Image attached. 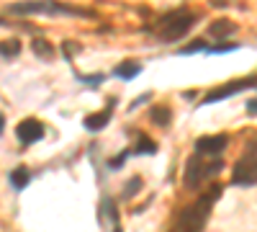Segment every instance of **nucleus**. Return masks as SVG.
I'll use <instances>...</instances> for the list:
<instances>
[{"label":"nucleus","mask_w":257,"mask_h":232,"mask_svg":"<svg viewBox=\"0 0 257 232\" xmlns=\"http://www.w3.org/2000/svg\"><path fill=\"white\" fill-rule=\"evenodd\" d=\"M44 124H41L39 119H24L18 126H16V137L21 144H36L41 137H44Z\"/></svg>","instance_id":"obj_8"},{"label":"nucleus","mask_w":257,"mask_h":232,"mask_svg":"<svg viewBox=\"0 0 257 232\" xmlns=\"http://www.w3.org/2000/svg\"><path fill=\"white\" fill-rule=\"evenodd\" d=\"M147 101H149V96H142V98H137V101H132V111H134V109H139V106H142V103H147Z\"/></svg>","instance_id":"obj_23"},{"label":"nucleus","mask_w":257,"mask_h":232,"mask_svg":"<svg viewBox=\"0 0 257 232\" xmlns=\"http://www.w3.org/2000/svg\"><path fill=\"white\" fill-rule=\"evenodd\" d=\"M149 119H152L157 126H167L170 119H173V111H170L167 106H155V109H149Z\"/></svg>","instance_id":"obj_13"},{"label":"nucleus","mask_w":257,"mask_h":232,"mask_svg":"<svg viewBox=\"0 0 257 232\" xmlns=\"http://www.w3.org/2000/svg\"><path fill=\"white\" fill-rule=\"evenodd\" d=\"M29 181H31V173H29V168H16V171L11 173V183H13V188H18V191H24V188L29 186Z\"/></svg>","instance_id":"obj_12"},{"label":"nucleus","mask_w":257,"mask_h":232,"mask_svg":"<svg viewBox=\"0 0 257 232\" xmlns=\"http://www.w3.org/2000/svg\"><path fill=\"white\" fill-rule=\"evenodd\" d=\"M21 54V41L18 39H6V41H0V57H18Z\"/></svg>","instance_id":"obj_14"},{"label":"nucleus","mask_w":257,"mask_h":232,"mask_svg":"<svg viewBox=\"0 0 257 232\" xmlns=\"http://www.w3.org/2000/svg\"><path fill=\"white\" fill-rule=\"evenodd\" d=\"M139 188H142V178H139V176H137V178H128V181H126V186H123V199L137 196Z\"/></svg>","instance_id":"obj_17"},{"label":"nucleus","mask_w":257,"mask_h":232,"mask_svg":"<svg viewBox=\"0 0 257 232\" xmlns=\"http://www.w3.org/2000/svg\"><path fill=\"white\" fill-rule=\"evenodd\" d=\"M224 168V160L221 158H211L208 163L203 160V155H193V158H188V163H185V176H183V186L188 188V191H196V188H201L203 186V181H208V178H213L219 171Z\"/></svg>","instance_id":"obj_4"},{"label":"nucleus","mask_w":257,"mask_h":232,"mask_svg":"<svg viewBox=\"0 0 257 232\" xmlns=\"http://www.w3.org/2000/svg\"><path fill=\"white\" fill-rule=\"evenodd\" d=\"M234 186H254L257 183V150L247 147V152H242V158L234 163V176H231Z\"/></svg>","instance_id":"obj_5"},{"label":"nucleus","mask_w":257,"mask_h":232,"mask_svg":"<svg viewBox=\"0 0 257 232\" xmlns=\"http://www.w3.org/2000/svg\"><path fill=\"white\" fill-rule=\"evenodd\" d=\"M31 49H34V54L41 57V59H52V54H54L52 44H49V41H44V39H34V41H31Z\"/></svg>","instance_id":"obj_15"},{"label":"nucleus","mask_w":257,"mask_h":232,"mask_svg":"<svg viewBox=\"0 0 257 232\" xmlns=\"http://www.w3.org/2000/svg\"><path fill=\"white\" fill-rule=\"evenodd\" d=\"M137 155H155L157 152V144L149 139V137H144V134H139V142H137V150H134Z\"/></svg>","instance_id":"obj_16"},{"label":"nucleus","mask_w":257,"mask_h":232,"mask_svg":"<svg viewBox=\"0 0 257 232\" xmlns=\"http://www.w3.org/2000/svg\"><path fill=\"white\" fill-rule=\"evenodd\" d=\"M139 72H142V65H139V62H134V59H123V62H118L116 70H113V75L121 78V80H132V78H137Z\"/></svg>","instance_id":"obj_11"},{"label":"nucleus","mask_w":257,"mask_h":232,"mask_svg":"<svg viewBox=\"0 0 257 232\" xmlns=\"http://www.w3.org/2000/svg\"><path fill=\"white\" fill-rule=\"evenodd\" d=\"M247 88H257V75H247V78H239V80L226 83V86H221V88L208 91V93L203 96V101H201V106L221 103V101H226V98H231V96H237V93H242V91H247Z\"/></svg>","instance_id":"obj_6"},{"label":"nucleus","mask_w":257,"mask_h":232,"mask_svg":"<svg viewBox=\"0 0 257 232\" xmlns=\"http://www.w3.org/2000/svg\"><path fill=\"white\" fill-rule=\"evenodd\" d=\"M198 21V13H193L188 8H175V11H170L160 18V24H157V36L162 41H178L183 39L190 26Z\"/></svg>","instance_id":"obj_3"},{"label":"nucleus","mask_w":257,"mask_h":232,"mask_svg":"<svg viewBox=\"0 0 257 232\" xmlns=\"http://www.w3.org/2000/svg\"><path fill=\"white\" fill-rule=\"evenodd\" d=\"M206 49H208L206 41H203V39H196L193 44H188L185 49H180V54H196V52H206Z\"/></svg>","instance_id":"obj_18"},{"label":"nucleus","mask_w":257,"mask_h":232,"mask_svg":"<svg viewBox=\"0 0 257 232\" xmlns=\"http://www.w3.org/2000/svg\"><path fill=\"white\" fill-rule=\"evenodd\" d=\"M108 121H111V111H98V114L85 116L82 126H85L88 132H100V129H105V126H108Z\"/></svg>","instance_id":"obj_10"},{"label":"nucleus","mask_w":257,"mask_h":232,"mask_svg":"<svg viewBox=\"0 0 257 232\" xmlns=\"http://www.w3.org/2000/svg\"><path fill=\"white\" fill-rule=\"evenodd\" d=\"M247 114H249V116H257V98L247 101Z\"/></svg>","instance_id":"obj_22"},{"label":"nucleus","mask_w":257,"mask_h":232,"mask_svg":"<svg viewBox=\"0 0 257 232\" xmlns=\"http://www.w3.org/2000/svg\"><path fill=\"white\" fill-rule=\"evenodd\" d=\"M3 126H6V119H3V116H0V132H3Z\"/></svg>","instance_id":"obj_24"},{"label":"nucleus","mask_w":257,"mask_h":232,"mask_svg":"<svg viewBox=\"0 0 257 232\" xmlns=\"http://www.w3.org/2000/svg\"><path fill=\"white\" fill-rule=\"evenodd\" d=\"M221 191H224V188L219 183H213L198 201L188 204L183 212L178 214V222H175L173 232H203V227H206V222L211 217V206H213V201L221 196Z\"/></svg>","instance_id":"obj_1"},{"label":"nucleus","mask_w":257,"mask_h":232,"mask_svg":"<svg viewBox=\"0 0 257 232\" xmlns=\"http://www.w3.org/2000/svg\"><path fill=\"white\" fill-rule=\"evenodd\" d=\"M234 49H239V44H229V41H226V44H213L211 49H206L208 54H226V52H234Z\"/></svg>","instance_id":"obj_19"},{"label":"nucleus","mask_w":257,"mask_h":232,"mask_svg":"<svg viewBox=\"0 0 257 232\" xmlns=\"http://www.w3.org/2000/svg\"><path fill=\"white\" fill-rule=\"evenodd\" d=\"M229 144L226 134H211V137H198L196 139V152L203 158H219Z\"/></svg>","instance_id":"obj_7"},{"label":"nucleus","mask_w":257,"mask_h":232,"mask_svg":"<svg viewBox=\"0 0 257 232\" xmlns=\"http://www.w3.org/2000/svg\"><path fill=\"white\" fill-rule=\"evenodd\" d=\"M113 232H121V229H118V227H116V229H113Z\"/></svg>","instance_id":"obj_25"},{"label":"nucleus","mask_w":257,"mask_h":232,"mask_svg":"<svg viewBox=\"0 0 257 232\" xmlns=\"http://www.w3.org/2000/svg\"><path fill=\"white\" fill-rule=\"evenodd\" d=\"M6 11L11 16H77V18H90L93 16V11L64 6V3H57V0H26V3H11Z\"/></svg>","instance_id":"obj_2"},{"label":"nucleus","mask_w":257,"mask_h":232,"mask_svg":"<svg viewBox=\"0 0 257 232\" xmlns=\"http://www.w3.org/2000/svg\"><path fill=\"white\" fill-rule=\"evenodd\" d=\"M80 80H82V83H93V86H100V83H103L100 75H95V78H90V75H80Z\"/></svg>","instance_id":"obj_21"},{"label":"nucleus","mask_w":257,"mask_h":232,"mask_svg":"<svg viewBox=\"0 0 257 232\" xmlns=\"http://www.w3.org/2000/svg\"><path fill=\"white\" fill-rule=\"evenodd\" d=\"M208 34L221 41V39H229L231 34H237V24H234L231 18H216V21H211V26H208Z\"/></svg>","instance_id":"obj_9"},{"label":"nucleus","mask_w":257,"mask_h":232,"mask_svg":"<svg viewBox=\"0 0 257 232\" xmlns=\"http://www.w3.org/2000/svg\"><path fill=\"white\" fill-rule=\"evenodd\" d=\"M64 49H67V54H77L80 44H77V41H64Z\"/></svg>","instance_id":"obj_20"}]
</instances>
